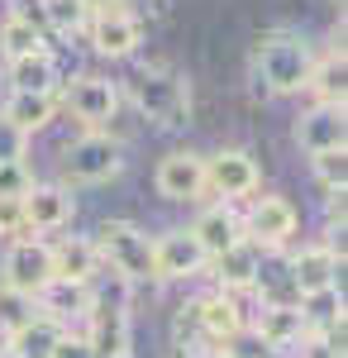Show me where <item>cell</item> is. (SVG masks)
<instances>
[{
	"label": "cell",
	"instance_id": "1",
	"mask_svg": "<svg viewBox=\"0 0 348 358\" xmlns=\"http://www.w3.org/2000/svg\"><path fill=\"white\" fill-rule=\"evenodd\" d=\"M315 43L296 29H268L253 43V82L263 96H300L315 72Z\"/></svg>",
	"mask_w": 348,
	"mask_h": 358
},
{
	"label": "cell",
	"instance_id": "2",
	"mask_svg": "<svg viewBox=\"0 0 348 358\" xmlns=\"http://www.w3.org/2000/svg\"><path fill=\"white\" fill-rule=\"evenodd\" d=\"M129 101L153 129H177L191 110V82L172 62H148L129 82Z\"/></svg>",
	"mask_w": 348,
	"mask_h": 358
},
{
	"label": "cell",
	"instance_id": "3",
	"mask_svg": "<svg viewBox=\"0 0 348 358\" xmlns=\"http://www.w3.org/2000/svg\"><path fill=\"white\" fill-rule=\"evenodd\" d=\"M91 244H96V258H101V268L115 273V282H124V287H134V282H153V239L129 220H101L96 224V234H91Z\"/></svg>",
	"mask_w": 348,
	"mask_h": 358
},
{
	"label": "cell",
	"instance_id": "4",
	"mask_svg": "<svg viewBox=\"0 0 348 358\" xmlns=\"http://www.w3.org/2000/svg\"><path fill=\"white\" fill-rule=\"evenodd\" d=\"M124 172V143L110 129H86L62 148V177L72 187H106Z\"/></svg>",
	"mask_w": 348,
	"mask_h": 358
},
{
	"label": "cell",
	"instance_id": "5",
	"mask_svg": "<svg viewBox=\"0 0 348 358\" xmlns=\"http://www.w3.org/2000/svg\"><path fill=\"white\" fill-rule=\"evenodd\" d=\"M291 273L296 301H310V296H324V292H339V277H344V244H334V239H324V244H305L300 253H291V263H287Z\"/></svg>",
	"mask_w": 348,
	"mask_h": 358
},
{
	"label": "cell",
	"instance_id": "6",
	"mask_svg": "<svg viewBox=\"0 0 348 358\" xmlns=\"http://www.w3.org/2000/svg\"><path fill=\"white\" fill-rule=\"evenodd\" d=\"M48 282H53V248L34 234L10 239L5 258H0V287H10L20 296H38Z\"/></svg>",
	"mask_w": 348,
	"mask_h": 358
},
{
	"label": "cell",
	"instance_id": "7",
	"mask_svg": "<svg viewBox=\"0 0 348 358\" xmlns=\"http://www.w3.org/2000/svg\"><path fill=\"white\" fill-rule=\"evenodd\" d=\"M296 224H300V215H296V206L287 196H253V206L239 220V229L258 253H277V248L291 244Z\"/></svg>",
	"mask_w": 348,
	"mask_h": 358
},
{
	"label": "cell",
	"instance_id": "8",
	"mask_svg": "<svg viewBox=\"0 0 348 358\" xmlns=\"http://www.w3.org/2000/svg\"><path fill=\"white\" fill-rule=\"evenodd\" d=\"M62 106H67V115L77 120V124H86V129H106L110 120L119 115V86L110 82V77H96V72H81V77H72V82L62 86V96H57Z\"/></svg>",
	"mask_w": 348,
	"mask_h": 358
},
{
	"label": "cell",
	"instance_id": "9",
	"mask_svg": "<svg viewBox=\"0 0 348 358\" xmlns=\"http://www.w3.org/2000/svg\"><path fill=\"white\" fill-rule=\"evenodd\" d=\"M258 182H263V172H258V158L248 148H219V153L205 158V192L219 196V206L253 196Z\"/></svg>",
	"mask_w": 348,
	"mask_h": 358
},
{
	"label": "cell",
	"instance_id": "10",
	"mask_svg": "<svg viewBox=\"0 0 348 358\" xmlns=\"http://www.w3.org/2000/svg\"><path fill=\"white\" fill-rule=\"evenodd\" d=\"M205 268H210V258L191 229H162L153 239V282H187V277H201Z\"/></svg>",
	"mask_w": 348,
	"mask_h": 358
},
{
	"label": "cell",
	"instance_id": "11",
	"mask_svg": "<svg viewBox=\"0 0 348 358\" xmlns=\"http://www.w3.org/2000/svg\"><path fill=\"white\" fill-rule=\"evenodd\" d=\"M291 138L300 153H334V148H348V115L344 106H310V110L296 115Z\"/></svg>",
	"mask_w": 348,
	"mask_h": 358
},
{
	"label": "cell",
	"instance_id": "12",
	"mask_svg": "<svg viewBox=\"0 0 348 358\" xmlns=\"http://www.w3.org/2000/svg\"><path fill=\"white\" fill-rule=\"evenodd\" d=\"M81 339L91 344L96 358H129V310H124V301L96 296L91 310H86V334Z\"/></svg>",
	"mask_w": 348,
	"mask_h": 358
},
{
	"label": "cell",
	"instance_id": "13",
	"mask_svg": "<svg viewBox=\"0 0 348 358\" xmlns=\"http://www.w3.org/2000/svg\"><path fill=\"white\" fill-rule=\"evenodd\" d=\"M153 187L162 201H201L205 196V158L191 148H172L153 167Z\"/></svg>",
	"mask_w": 348,
	"mask_h": 358
},
{
	"label": "cell",
	"instance_id": "14",
	"mask_svg": "<svg viewBox=\"0 0 348 358\" xmlns=\"http://www.w3.org/2000/svg\"><path fill=\"white\" fill-rule=\"evenodd\" d=\"M305 315H300V301H263L258 320H253V339L268 349V354H291L305 339Z\"/></svg>",
	"mask_w": 348,
	"mask_h": 358
},
{
	"label": "cell",
	"instance_id": "15",
	"mask_svg": "<svg viewBox=\"0 0 348 358\" xmlns=\"http://www.w3.org/2000/svg\"><path fill=\"white\" fill-rule=\"evenodd\" d=\"M86 34H91V48L101 57H134L143 43V20L134 10H106V15L86 20Z\"/></svg>",
	"mask_w": 348,
	"mask_h": 358
},
{
	"label": "cell",
	"instance_id": "16",
	"mask_svg": "<svg viewBox=\"0 0 348 358\" xmlns=\"http://www.w3.org/2000/svg\"><path fill=\"white\" fill-rule=\"evenodd\" d=\"M20 210H24V234L38 239V234H57V229H67L77 206H72V192H67V187H53V182L38 187V182H34L29 196L20 201Z\"/></svg>",
	"mask_w": 348,
	"mask_h": 358
},
{
	"label": "cell",
	"instance_id": "17",
	"mask_svg": "<svg viewBox=\"0 0 348 358\" xmlns=\"http://www.w3.org/2000/svg\"><path fill=\"white\" fill-rule=\"evenodd\" d=\"M196 330H201V349H224L234 334H243V315L234 296H224V292L196 296Z\"/></svg>",
	"mask_w": 348,
	"mask_h": 358
},
{
	"label": "cell",
	"instance_id": "18",
	"mask_svg": "<svg viewBox=\"0 0 348 358\" xmlns=\"http://www.w3.org/2000/svg\"><path fill=\"white\" fill-rule=\"evenodd\" d=\"M210 268H215L219 292H224V296H234V292H248V287H258V282H263V253L248 244V239H239L234 248H224L219 258H210Z\"/></svg>",
	"mask_w": 348,
	"mask_h": 358
},
{
	"label": "cell",
	"instance_id": "19",
	"mask_svg": "<svg viewBox=\"0 0 348 358\" xmlns=\"http://www.w3.org/2000/svg\"><path fill=\"white\" fill-rule=\"evenodd\" d=\"M48 248H53V277H62V282H86L91 287V277L101 273L91 234H67V239H57Z\"/></svg>",
	"mask_w": 348,
	"mask_h": 358
},
{
	"label": "cell",
	"instance_id": "20",
	"mask_svg": "<svg viewBox=\"0 0 348 358\" xmlns=\"http://www.w3.org/2000/svg\"><path fill=\"white\" fill-rule=\"evenodd\" d=\"M91 301H96V292L86 287V282H62V277H53L38 296H34V306H38V315H48V320H72V315H86L91 310Z\"/></svg>",
	"mask_w": 348,
	"mask_h": 358
},
{
	"label": "cell",
	"instance_id": "21",
	"mask_svg": "<svg viewBox=\"0 0 348 358\" xmlns=\"http://www.w3.org/2000/svg\"><path fill=\"white\" fill-rule=\"evenodd\" d=\"M191 234H196V244L205 248V258H219L224 248H234L243 239L239 215H234L229 206H205V210L196 215V224H191Z\"/></svg>",
	"mask_w": 348,
	"mask_h": 358
},
{
	"label": "cell",
	"instance_id": "22",
	"mask_svg": "<svg viewBox=\"0 0 348 358\" xmlns=\"http://www.w3.org/2000/svg\"><path fill=\"white\" fill-rule=\"evenodd\" d=\"M57 115V96H34V91H10V101H5V110L0 120L5 124H15L24 138H34L38 129H48Z\"/></svg>",
	"mask_w": 348,
	"mask_h": 358
},
{
	"label": "cell",
	"instance_id": "23",
	"mask_svg": "<svg viewBox=\"0 0 348 358\" xmlns=\"http://www.w3.org/2000/svg\"><path fill=\"white\" fill-rule=\"evenodd\" d=\"M62 334H67V325H57L48 315H34V320H24L15 334H5V349L15 358H53Z\"/></svg>",
	"mask_w": 348,
	"mask_h": 358
},
{
	"label": "cell",
	"instance_id": "24",
	"mask_svg": "<svg viewBox=\"0 0 348 358\" xmlns=\"http://www.w3.org/2000/svg\"><path fill=\"white\" fill-rule=\"evenodd\" d=\"M10 91H34V96H57V62L53 53H29L10 62Z\"/></svg>",
	"mask_w": 348,
	"mask_h": 358
},
{
	"label": "cell",
	"instance_id": "25",
	"mask_svg": "<svg viewBox=\"0 0 348 358\" xmlns=\"http://www.w3.org/2000/svg\"><path fill=\"white\" fill-rule=\"evenodd\" d=\"M305 96L315 106H344V43L329 48L324 57H315V72H310Z\"/></svg>",
	"mask_w": 348,
	"mask_h": 358
},
{
	"label": "cell",
	"instance_id": "26",
	"mask_svg": "<svg viewBox=\"0 0 348 358\" xmlns=\"http://www.w3.org/2000/svg\"><path fill=\"white\" fill-rule=\"evenodd\" d=\"M0 53H5V62L29 57V53H48V34L34 29L29 20H20V15H10V20L0 24Z\"/></svg>",
	"mask_w": 348,
	"mask_h": 358
},
{
	"label": "cell",
	"instance_id": "27",
	"mask_svg": "<svg viewBox=\"0 0 348 358\" xmlns=\"http://www.w3.org/2000/svg\"><path fill=\"white\" fill-rule=\"evenodd\" d=\"M38 15H43V29H53V34H81L91 20L81 10V0H38Z\"/></svg>",
	"mask_w": 348,
	"mask_h": 358
},
{
	"label": "cell",
	"instance_id": "28",
	"mask_svg": "<svg viewBox=\"0 0 348 358\" xmlns=\"http://www.w3.org/2000/svg\"><path fill=\"white\" fill-rule=\"evenodd\" d=\"M310 172H315V182L324 187V196L348 192V148H334V153H315V158H310Z\"/></svg>",
	"mask_w": 348,
	"mask_h": 358
},
{
	"label": "cell",
	"instance_id": "29",
	"mask_svg": "<svg viewBox=\"0 0 348 358\" xmlns=\"http://www.w3.org/2000/svg\"><path fill=\"white\" fill-rule=\"evenodd\" d=\"M38 315V306H34V296H20V292H10V287H0V330L15 334L24 320H34Z\"/></svg>",
	"mask_w": 348,
	"mask_h": 358
},
{
	"label": "cell",
	"instance_id": "30",
	"mask_svg": "<svg viewBox=\"0 0 348 358\" xmlns=\"http://www.w3.org/2000/svg\"><path fill=\"white\" fill-rule=\"evenodd\" d=\"M34 187L29 163H0V201H24Z\"/></svg>",
	"mask_w": 348,
	"mask_h": 358
},
{
	"label": "cell",
	"instance_id": "31",
	"mask_svg": "<svg viewBox=\"0 0 348 358\" xmlns=\"http://www.w3.org/2000/svg\"><path fill=\"white\" fill-rule=\"evenodd\" d=\"M24 153H29V138L0 120V163H24Z\"/></svg>",
	"mask_w": 348,
	"mask_h": 358
},
{
	"label": "cell",
	"instance_id": "32",
	"mask_svg": "<svg viewBox=\"0 0 348 358\" xmlns=\"http://www.w3.org/2000/svg\"><path fill=\"white\" fill-rule=\"evenodd\" d=\"M0 239H24V210H20V201H0Z\"/></svg>",
	"mask_w": 348,
	"mask_h": 358
},
{
	"label": "cell",
	"instance_id": "33",
	"mask_svg": "<svg viewBox=\"0 0 348 358\" xmlns=\"http://www.w3.org/2000/svg\"><path fill=\"white\" fill-rule=\"evenodd\" d=\"M219 354H224V358H277V354H268L258 339H243V334H234V339H229Z\"/></svg>",
	"mask_w": 348,
	"mask_h": 358
},
{
	"label": "cell",
	"instance_id": "34",
	"mask_svg": "<svg viewBox=\"0 0 348 358\" xmlns=\"http://www.w3.org/2000/svg\"><path fill=\"white\" fill-rule=\"evenodd\" d=\"M296 354H300V358H344V349H334V344H329L324 334H305Z\"/></svg>",
	"mask_w": 348,
	"mask_h": 358
},
{
	"label": "cell",
	"instance_id": "35",
	"mask_svg": "<svg viewBox=\"0 0 348 358\" xmlns=\"http://www.w3.org/2000/svg\"><path fill=\"white\" fill-rule=\"evenodd\" d=\"M53 358H96V354H91V344H86L81 334H62L57 349H53Z\"/></svg>",
	"mask_w": 348,
	"mask_h": 358
},
{
	"label": "cell",
	"instance_id": "36",
	"mask_svg": "<svg viewBox=\"0 0 348 358\" xmlns=\"http://www.w3.org/2000/svg\"><path fill=\"white\" fill-rule=\"evenodd\" d=\"M86 15H106V10H129V0H81Z\"/></svg>",
	"mask_w": 348,
	"mask_h": 358
},
{
	"label": "cell",
	"instance_id": "37",
	"mask_svg": "<svg viewBox=\"0 0 348 358\" xmlns=\"http://www.w3.org/2000/svg\"><path fill=\"white\" fill-rule=\"evenodd\" d=\"M182 358H224L219 349H182Z\"/></svg>",
	"mask_w": 348,
	"mask_h": 358
},
{
	"label": "cell",
	"instance_id": "38",
	"mask_svg": "<svg viewBox=\"0 0 348 358\" xmlns=\"http://www.w3.org/2000/svg\"><path fill=\"white\" fill-rule=\"evenodd\" d=\"M0 358H15V354H10V349H5V344H0Z\"/></svg>",
	"mask_w": 348,
	"mask_h": 358
}]
</instances>
